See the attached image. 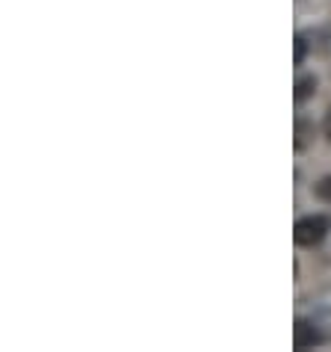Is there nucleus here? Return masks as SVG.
<instances>
[{"instance_id":"nucleus-1","label":"nucleus","mask_w":331,"mask_h":352,"mask_svg":"<svg viewBox=\"0 0 331 352\" xmlns=\"http://www.w3.org/2000/svg\"><path fill=\"white\" fill-rule=\"evenodd\" d=\"M328 228H331V222L326 217H305V219L296 222L293 240L299 243V246H317V243L326 240Z\"/></svg>"},{"instance_id":"nucleus-2","label":"nucleus","mask_w":331,"mask_h":352,"mask_svg":"<svg viewBox=\"0 0 331 352\" xmlns=\"http://www.w3.org/2000/svg\"><path fill=\"white\" fill-rule=\"evenodd\" d=\"M296 335H293V344H296V349H308V346H314V344H319V331L310 326V322H305V320H299L296 322Z\"/></svg>"},{"instance_id":"nucleus-3","label":"nucleus","mask_w":331,"mask_h":352,"mask_svg":"<svg viewBox=\"0 0 331 352\" xmlns=\"http://www.w3.org/2000/svg\"><path fill=\"white\" fill-rule=\"evenodd\" d=\"M314 89H317V80H314V77H301V80L296 83V101H301V98H308Z\"/></svg>"},{"instance_id":"nucleus-4","label":"nucleus","mask_w":331,"mask_h":352,"mask_svg":"<svg viewBox=\"0 0 331 352\" xmlns=\"http://www.w3.org/2000/svg\"><path fill=\"white\" fill-rule=\"evenodd\" d=\"M317 195H319V199H326V201H331V175L317 184Z\"/></svg>"},{"instance_id":"nucleus-5","label":"nucleus","mask_w":331,"mask_h":352,"mask_svg":"<svg viewBox=\"0 0 331 352\" xmlns=\"http://www.w3.org/2000/svg\"><path fill=\"white\" fill-rule=\"evenodd\" d=\"M301 60H305V38L296 36V63H301Z\"/></svg>"},{"instance_id":"nucleus-6","label":"nucleus","mask_w":331,"mask_h":352,"mask_svg":"<svg viewBox=\"0 0 331 352\" xmlns=\"http://www.w3.org/2000/svg\"><path fill=\"white\" fill-rule=\"evenodd\" d=\"M326 136L331 140V110H328V116H326Z\"/></svg>"}]
</instances>
